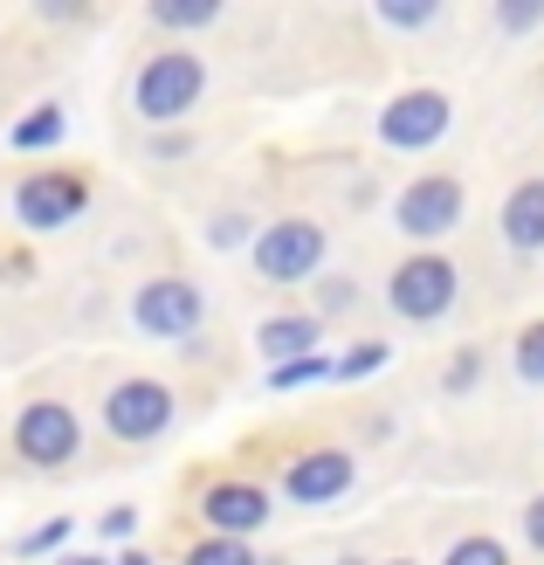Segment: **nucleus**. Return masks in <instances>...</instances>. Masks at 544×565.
I'll use <instances>...</instances> for the list:
<instances>
[{"mask_svg":"<svg viewBox=\"0 0 544 565\" xmlns=\"http://www.w3.org/2000/svg\"><path fill=\"white\" fill-rule=\"evenodd\" d=\"M200 90H207L200 55L193 49H166V55H152V63L138 70L131 104H138V118H146V125H173V118H186V110L200 104Z\"/></svg>","mask_w":544,"mask_h":565,"instance_id":"obj_1","label":"nucleus"},{"mask_svg":"<svg viewBox=\"0 0 544 565\" xmlns=\"http://www.w3.org/2000/svg\"><path fill=\"white\" fill-rule=\"evenodd\" d=\"M497 21L510 28V35H524V28L544 21V0H510V8H497Z\"/></svg>","mask_w":544,"mask_h":565,"instance_id":"obj_23","label":"nucleus"},{"mask_svg":"<svg viewBox=\"0 0 544 565\" xmlns=\"http://www.w3.org/2000/svg\"><path fill=\"white\" fill-rule=\"evenodd\" d=\"M97 531H104L110 545H118V539H131V531H138V511H125V503H118V511H104V518H97Z\"/></svg>","mask_w":544,"mask_h":565,"instance_id":"obj_25","label":"nucleus"},{"mask_svg":"<svg viewBox=\"0 0 544 565\" xmlns=\"http://www.w3.org/2000/svg\"><path fill=\"white\" fill-rule=\"evenodd\" d=\"M214 14H221V0H152L159 28H207Z\"/></svg>","mask_w":544,"mask_h":565,"instance_id":"obj_16","label":"nucleus"},{"mask_svg":"<svg viewBox=\"0 0 544 565\" xmlns=\"http://www.w3.org/2000/svg\"><path fill=\"white\" fill-rule=\"evenodd\" d=\"M338 565H365V558H338Z\"/></svg>","mask_w":544,"mask_h":565,"instance_id":"obj_30","label":"nucleus"},{"mask_svg":"<svg viewBox=\"0 0 544 565\" xmlns=\"http://www.w3.org/2000/svg\"><path fill=\"white\" fill-rule=\"evenodd\" d=\"M352 456L345 448H310V456H297L290 462V476H282V497L290 503H303V511H318V503H338L352 490Z\"/></svg>","mask_w":544,"mask_h":565,"instance_id":"obj_10","label":"nucleus"},{"mask_svg":"<svg viewBox=\"0 0 544 565\" xmlns=\"http://www.w3.org/2000/svg\"><path fill=\"white\" fill-rule=\"evenodd\" d=\"M393 565H414V558H393Z\"/></svg>","mask_w":544,"mask_h":565,"instance_id":"obj_31","label":"nucleus"},{"mask_svg":"<svg viewBox=\"0 0 544 565\" xmlns=\"http://www.w3.org/2000/svg\"><path fill=\"white\" fill-rule=\"evenodd\" d=\"M63 565H104V558H63Z\"/></svg>","mask_w":544,"mask_h":565,"instance_id":"obj_29","label":"nucleus"},{"mask_svg":"<svg viewBox=\"0 0 544 565\" xmlns=\"http://www.w3.org/2000/svg\"><path fill=\"white\" fill-rule=\"evenodd\" d=\"M510 365H518L524 386H544V324H524V331H518V352H510Z\"/></svg>","mask_w":544,"mask_h":565,"instance_id":"obj_18","label":"nucleus"},{"mask_svg":"<svg viewBox=\"0 0 544 565\" xmlns=\"http://www.w3.org/2000/svg\"><path fill=\"white\" fill-rule=\"evenodd\" d=\"M104 420L118 441H152L173 428V386L166 380H125L104 393Z\"/></svg>","mask_w":544,"mask_h":565,"instance_id":"obj_7","label":"nucleus"},{"mask_svg":"<svg viewBox=\"0 0 544 565\" xmlns=\"http://www.w3.org/2000/svg\"><path fill=\"white\" fill-rule=\"evenodd\" d=\"M455 290H462V276H455V263L448 256H407L393 269V282H386V303L399 310L407 324H435V318H448V303H455Z\"/></svg>","mask_w":544,"mask_h":565,"instance_id":"obj_2","label":"nucleus"},{"mask_svg":"<svg viewBox=\"0 0 544 565\" xmlns=\"http://www.w3.org/2000/svg\"><path fill=\"white\" fill-rule=\"evenodd\" d=\"M90 207V186H83L76 173H63V166H42V173H28L14 186V221L28 235H55L70 228V221Z\"/></svg>","mask_w":544,"mask_h":565,"instance_id":"obj_3","label":"nucleus"},{"mask_svg":"<svg viewBox=\"0 0 544 565\" xmlns=\"http://www.w3.org/2000/svg\"><path fill=\"white\" fill-rule=\"evenodd\" d=\"M200 310H207V303H200V290H193L186 276H152L146 290L131 297V324L146 331V338H193L200 331Z\"/></svg>","mask_w":544,"mask_h":565,"instance_id":"obj_8","label":"nucleus"},{"mask_svg":"<svg viewBox=\"0 0 544 565\" xmlns=\"http://www.w3.org/2000/svg\"><path fill=\"white\" fill-rule=\"evenodd\" d=\"M318 338H324V324L303 318V310H290V318H269L263 331H255V345H263L269 365H290V359H318Z\"/></svg>","mask_w":544,"mask_h":565,"instance_id":"obj_13","label":"nucleus"},{"mask_svg":"<svg viewBox=\"0 0 544 565\" xmlns=\"http://www.w3.org/2000/svg\"><path fill=\"white\" fill-rule=\"evenodd\" d=\"M503 242L518 248V256H544V173L510 186V201H503Z\"/></svg>","mask_w":544,"mask_h":565,"instance_id":"obj_12","label":"nucleus"},{"mask_svg":"<svg viewBox=\"0 0 544 565\" xmlns=\"http://www.w3.org/2000/svg\"><path fill=\"white\" fill-rule=\"evenodd\" d=\"M441 565H510V552L497 539H462V545H448Z\"/></svg>","mask_w":544,"mask_h":565,"instance_id":"obj_21","label":"nucleus"},{"mask_svg":"<svg viewBox=\"0 0 544 565\" xmlns=\"http://www.w3.org/2000/svg\"><path fill=\"white\" fill-rule=\"evenodd\" d=\"M448 118H455V104L441 90H399L380 110V138H386L393 152H427V146H441Z\"/></svg>","mask_w":544,"mask_h":565,"instance_id":"obj_9","label":"nucleus"},{"mask_svg":"<svg viewBox=\"0 0 544 565\" xmlns=\"http://www.w3.org/2000/svg\"><path fill=\"white\" fill-rule=\"evenodd\" d=\"M524 539H531V552H544V497H531V511H524Z\"/></svg>","mask_w":544,"mask_h":565,"instance_id":"obj_27","label":"nucleus"},{"mask_svg":"<svg viewBox=\"0 0 544 565\" xmlns=\"http://www.w3.org/2000/svg\"><path fill=\"white\" fill-rule=\"evenodd\" d=\"M482 380V352H455V365H448V393H469Z\"/></svg>","mask_w":544,"mask_h":565,"instance_id":"obj_24","label":"nucleus"},{"mask_svg":"<svg viewBox=\"0 0 544 565\" xmlns=\"http://www.w3.org/2000/svg\"><path fill=\"white\" fill-rule=\"evenodd\" d=\"M324 263V228L318 221H269L263 235H255V276L263 282H310Z\"/></svg>","mask_w":544,"mask_h":565,"instance_id":"obj_4","label":"nucleus"},{"mask_svg":"<svg viewBox=\"0 0 544 565\" xmlns=\"http://www.w3.org/2000/svg\"><path fill=\"white\" fill-rule=\"evenodd\" d=\"M76 448H83V428H76V414H70L63 401L21 407V420H14V456H21L28 469H63Z\"/></svg>","mask_w":544,"mask_h":565,"instance_id":"obj_6","label":"nucleus"},{"mask_svg":"<svg viewBox=\"0 0 544 565\" xmlns=\"http://www.w3.org/2000/svg\"><path fill=\"white\" fill-rule=\"evenodd\" d=\"M186 565H263V558H255L248 539H214V531H207V539L186 552Z\"/></svg>","mask_w":544,"mask_h":565,"instance_id":"obj_15","label":"nucleus"},{"mask_svg":"<svg viewBox=\"0 0 544 565\" xmlns=\"http://www.w3.org/2000/svg\"><path fill=\"white\" fill-rule=\"evenodd\" d=\"M435 14H441L435 0H380V21L386 28H427Z\"/></svg>","mask_w":544,"mask_h":565,"instance_id":"obj_19","label":"nucleus"},{"mask_svg":"<svg viewBox=\"0 0 544 565\" xmlns=\"http://www.w3.org/2000/svg\"><path fill=\"white\" fill-rule=\"evenodd\" d=\"M242 235H248V221H242V214H221L214 228H207V242H214V248H235Z\"/></svg>","mask_w":544,"mask_h":565,"instance_id":"obj_26","label":"nucleus"},{"mask_svg":"<svg viewBox=\"0 0 544 565\" xmlns=\"http://www.w3.org/2000/svg\"><path fill=\"white\" fill-rule=\"evenodd\" d=\"M380 365H386V345H359V352L338 359V373H331V380H365V373H380Z\"/></svg>","mask_w":544,"mask_h":565,"instance_id":"obj_22","label":"nucleus"},{"mask_svg":"<svg viewBox=\"0 0 544 565\" xmlns=\"http://www.w3.org/2000/svg\"><path fill=\"white\" fill-rule=\"evenodd\" d=\"M70 131V118H63V104H35V110H28V118L8 131V146L14 152H42V146H55V138H63Z\"/></svg>","mask_w":544,"mask_h":565,"instance_id":"obj_14","label":"nucleus"},{"mask_svg":"<svg viewBox=\"0 0 544 565\" xmlns=\"http://www.w3.org/2000/svg\"><path fill=\"white\" fill-rule=\"evenodd\" d=\"M462 207H469V193H462V180H455V173H420L393 201V228L414 235V242H441L455 221H462Z\"/></svg>","mask_w":544,"mask_h":565,"instance_id":"obj_5","label":"nucleus"},{"mask_svg":"<svg viewBox=\"0 0 544 565\" xmlns=\"http://www.w3.org/2000/svg\"><path fill=\"white\" fill-rule=\"evenodd\" d=\"M118 565H152V558L146 552H118Z\"/></svg>","mask_w":544,"mask_h":565,"instance_id":"obj_28","label":"nucleus"},{"mask_svg":"<svg viewBox=\"0 0 544 565\" xmlns=\"http://www.w3.org/2000/svg\"><path fill=\"white\" fill-rule=\"evenodd\" d=\"M200 511H207L214 539H255V531L269 524V497L255 483H214L207 497H200Z\"/></svg>","mask_w":544,"mask_h":565,"instance_id":"obj_11","label":"nucleus"},{"mask_svg":"<svg viewBox=\"0 0 544 565\" xmlns=\"http://www.w3.org/2000/svg\"><path fill=\"white\" fill-rule=\"evenodd\" d=\"M70 518H49V524H35V531H28V539H21V558H49L55 545H70Z\"/></svg>","mask_w":544,"mask_h":565,"instance_id":"obj_20","label":"nucleus"},{"mask_svg":"<svg viewBox=\"0 0 544 565\" xmlns=\"http://www.w3.org/2000/svg\"><path fill=\"white\" fill-rule=\"evenodd\" d=\"M331 373H338V359H324V352H318V359H290V365H269V386H276V393H290V386L331 380Z\"/></svg>","mask_w":544,"mask_h":565,"instance_id":"obj_17","label":"nucleus"}]
</instances>
